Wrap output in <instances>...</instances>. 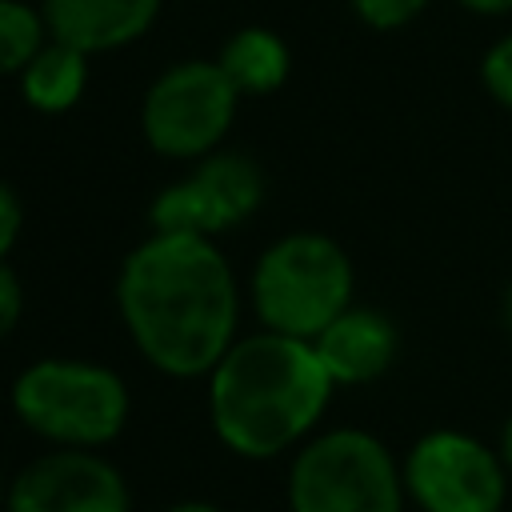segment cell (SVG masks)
<instances>
[{
	"mask_svg": "<svg viewBox=\"0 0 512 512\" xmlns=\"http://www.w3.org/2000/svg\"><path fill=\"white\" fill-rule=\"evenodd\" d=\"M120 312L160 372H212L236 328L232 268L208 236L156 232L124 260Z\"/></svg>",
	"mask_w": 512,
	"mask_h": 512,
	"instance_id": "6da1fadb",
	"label": "cell"
},
{
	"mask_svg": "<svg viewBox=\"0 0 512 512\" xmlns=\"http://www.w3.org/2000/svg\"><path fill=\"white\" fill-rule=\"evenodd\" d=\"M332 376L312 340L264 332L232 344L212 368V424L240 456H276L324 412Z\"/></svg>",
	"mask_w": 512,
	"mask_h": 512,
	"instance_id": "7a4b0ae2",
	"label": "cell"
},
{
	"mask_svg": "<svg viewBox=\"0 0 512 512\" xmlns=\"http://www.w3.org/2000/svg\"><path fill=\"white\" fill-rule=\"evenodd\" d=\"M252 296L272 332L316 340L352 300V264L336 240L296 232L260 256Z\"/></svg>",
	"mask_w": 512,
	"mask_h": 512,
	"instance_id": "3957f363",
	"label": "cell"
},
{
	"mask_svg": "<svg viewBox=\"0 0 512 512\" xmlns=\"http://www.w3.org/2000/svg\"><path fill=\"white\" fill-rule=\"evenodd\" d=\"M12 404L32 432L60 444L92 448L124 428L128 388L100 364L40 360L16 380Z\"/></svg>",
	"mask_w": 512,
	"mask_h": 512,
	"instance_id": "277c9868",
	"label": "cell"
},
{
	"mask_svg": "<svg viewBox=\"0 0 512 512\" xmlns=\"http://www.w3.org/2000/svg\"><path fill=\"white\" fill-rule=\"evenodd\" d=\"M288 504L292 512H400V476L376 436L340 428L296 456Z\"/></svg>",
	"mask_w": 512,
	"mask_h": 512,
	"instance_id": "5b68a950",
	"label": "cell"
},
{
	"mask_svg": "<svg viewBox=\"0 0 512 512\" xmlns=\"http://www.w3.org/2000/svg\"><path fill=\"white\" fill-rule=\"evenodd\" d=\"M236 96L240 88L220 64H180L148 88L144 136L164 156H204L228 132Z\"/></svg>",
	"mask_w": 512,
	"mask_h": 512,
	"instance_id": "8992f818",
	"label": "cell"
},
{
	"mask_svg": "<svg viewBox=\"0 0 512 512\" xmlns=\"http://www.w3.org/2000/svg\"><path fill=\"white\" fill-rule=\"evenodd\" d=\"M404 484L424 512H496L504 504L500 460L464 432H428L404 464Z\"/></svg>",
	"mask_w": 512,
	"mask_h": 512,
	"instance_id": "52a82bcc",
	"label": "cell"
},
{
	"mask_svg": "<svg viewBox=\"0 0 512 512\" xmlns=\"http://www.w3.org/2000/svg\"><path fill=\"white\" fill-rule=\"evenodd\" d=\"M264 196L260 168L248 156L224 152L204 160L188 180L172 184L152 204L156 232H188V236H212L220 228L240 224Z\"/></svg>",
	"mask_w": 512,
	"mask_h": 512,
	"instance_id": "ba28073f",
	"label": "cell"
},
{
	"mask_svg": "<svg viewBox=\"0 0 512 512\" xmlns=\"http://www.w3.org/2000/svg\"><path fill=\"white\" fill-rule=\"evenodd\" d=\"M8 512H132L120 472L88 452H56L20 472Z\"/></svg>",
	"mask_w": 512,
	"mask_h": 512,
	"instance_id": "9c48e42d",
	"label": "cell"
},
{
	"mask_svg": "<svg viewBox=\"0 0 512 512\" xmlns=\"http://www.w3.org/2000/svg\"><path fill=\"white\" fill-rule=\"evenodd\" d=\"M320 364L328 368L332 384H368L376 380L396 356V328L368 308H344L316 340Z\"/></svg>",
	"mask_w": 512,
	"mask_h": 512,
	"instance_id": "30bf717a",
	"label": "cell"
},
{
	"mask_svg": "<svg viewBox=\"0 0 512 512\" xmlns=\"http://www.w3.org/2000/svg\"><path fill=\"white\" fill-rule=\"evenodd\" d=\"M160 0H44V24L80 52H108L156 20Z\"/></svg>",
	"mask_w": 512,
	"mask_h": 512,
	"instance_id": "8fae6325",
	"label": "cell"
},
{
	"mask_svg": "<svg viewBox=\"0 0 512 512\" xmlns=\"http://www.w3.org/2000/svg\"><path fill=\"white\" fill-rule=\"evenodd\" d=\"M88 52L56 40L48 48H40L32 56V64L20 72V88H24V100L40 112H64L80 100L84 92V76H88V64H84Z\"/></svg>",
	"mask_w": 512,
	"mask_h": 512,
	"instance_id": "7c38bea8",
	"label": "cell"
},
{
	"mask_svg": "<svg viewBox=\"0 0 512 512\" xmlns=\"http://www.w3.org/2000/svg\"><path fill=\"white\" fill-rule=\"evenodd\" d=\"M220 68L232 76L240 92H272L288 76V48L280 36L264 28H244L224 44Z\"/></svg>",
	"mask_w": 512,
	"mask_h": 512,
	"instance_id": "4fadbf2b",
	"label": "cell"
},
{
	"mask_svg": "<svg viewBox=\"0 0 512 512\" xmlns=\"http://www.w3.org/2000/svg\"><path fill=\"white\" fill-rule=\"evenodd\" d=\"M44 24L40 16L20 0H0V72H24L40 44Z\"/></svg>",
	"mask_w": 512,
	"mask_h": 512,
	"instance_id": "5bb4252c",
	"label": "cell"
},
{
	"mask_svg": "<svg viewBox=\"0 0 512 512\" xmlns=\"http://www.w3.org/2000/svg\"><path fill=\"white\" fill-rule=\"evenodd\" d=\"M480 76H484V88H488L504 108H512V36H504L500 44H492V52L484 56Z\"/></svg>",
	"mask_w": 512,
	"mask_h": 512,
	"instance_id": "9a60e30c",
	"label": "cell"
},
{
	"mask_svg": "<svg viewBox=\"0 0 512 512\" xmlns=\"http://www.w3.org/2000/svg\"><path fill=\"white\" fill-rule=\"evenodd\" d=\"M428 0H352V8L360 12L364 24L372 28H400L408 24Z\"/></svg>",
	"mask_w": 512,
	"mask_h": 512,
	"instance_id": "2e32d148",
	"label": "cell"
},
{
	"mask_svg": "<svg viewBox=\"0 0 512 512\" xmlns=\"http://www.w3.org/2000/svg\"><path fill=\"white\" fill-rule=\"evenodd\" d=\"M16 320H20V284H16L12 268L0 260V340L16 328Z\"/></svg>",
	"mask_w": 512,
	"mask_h": 512,
	"instance_id": "e0dca14e",
	"label": "cell"
},
{
	"mask_svg": "<svg viewBox=\"0 0 512 512\" xmlns=\"http://www.w3.org/2000/svg\"><path fill=\"white\" fill-rule=\"evenodd\" d=\"M16 232H20V200L12 196L8 184H0V256L12 248Z\"/></svg>",
	"mask_w": 512,
	"mask_h": 512,
	"instance_id": "ac0fdd59",
	"label": "cell"
},
{
	"mask_svg": "<svg viewBox=\"0 0 512 512\" xmlns=\"http://www.w3.org/2000/svg\"><path fill=\"white\" fill-rule=\"evenodd\" d=\"M472 12H512V0H460Z\"/></svg>",
	"mask_w": 512,
	"mask_h": 512,
	"instance_id": "d6986e66",
	"label": "cell"
},
{
	"mask_svg": "<svg viewBox=\"0 0 512 512\" xmlns=\"http://www.w3.org/2000/svg\"><path fill=\"white\" fill-rule=\"evenodd\" d=\"M500 452H504V464L512 468V420H508V428H504V440H500Z\"/></svg>",
	"mask_w": 512,
	"mask_h": 512,
	"instance_id": "ffe728a7",
	"label": "cell"
},
{
	"mask_svg": "<svg viewBox=\"0 0 512 512\" xmlns=\"http://www.w3.org/2000/svg\"><path fill=\"white\" fill-rule=\"evenodd\" d=\"M172 512H216L212 504H176Z\"/></svg>",
	"mask_w": 512,
	"mask_h": 512,
	"instance_id": "44dd1931",
	"label": "cell"
},
{
	"mask_svg": "<svg viewBox=\"0 0 512 512\" xmlns=\"http://www.w3.org/2000/svg\"><path fill=\"white\" fill-rule=\"evenodd\" d=\"M504 312H508V328H512V292H508V308Z\"/></svg>",
	"mask_w": 512,
	"mask_h": 512,
	"instance_id": "7402d4cb",
	"label": "cell"
},
{
	"mask_svg": "<svg viewBox=\"0 0 512 512\" xmlns=\"http://www.w3.org/2000/svg\"><path fill=\"white\" fill-rule=\"evenodd\" d=\"M0 496H4V488H0Z\"/></svg>",
	"mask_w": 512,
	"mask_h": 512,
	"instance_id": "603a6c76",
	"label": "cell"
}]
</instances>
